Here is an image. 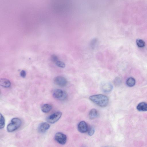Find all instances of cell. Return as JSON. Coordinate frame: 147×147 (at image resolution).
Here are the masks:
<instances>
[{
    "instance_id": "14",
    "label": "cell",
    "mask_w": 147,
    "mask_h": 147,
    "mask_svg": "<svg viewBox=\"0 0 147 147\" xmlns=\"http://www.w3.org/2000/svg\"><path fill=\"white\" fill-rule=\"evenodd\" d=\"M126 83L128 86L130 87H132L135 85L136 80L134 78L130 77L127 79Z\"/></svg>"
},
{
    "instance_id": "2",
    "label": "cell",
    "mask_w": 147,
    "mask_h": 147,
    "mask_svg": "<svg viewBox=\"0 0 147 147\" xmlns=\"http://www.w3.org/2000/svg\"><path fill=\"white\" fill-rule=\"evenodd\" d=\"M53 96L55 99L60 101H64L67 97V94L65 91L59 89H55L53 91Z\"/></svg>"
},
{
    "instance_id": "9",
    "label": "cell",
    "mask_w": 147,
    "mask_h": 147,
    "mask_svg": "<svg viewBox=\"0 0 147 147\" xmlns=\"http://www.w3.org/2000/svg\"><path fill=\"white\" fill-rule=\"evenodd\" d=\"M17 123L13 121H11V123L9 124L7 127V130L9 132H12L15 131L19 128Z\"/></svg>"
},
{
    "instance_id": "19",
    "label": "cell",
    "mask_w": 147,
    "mask_h": 147,
    "mask_svg": "<svg viewBox=\"0 0 147 147\" xmlns=\"http://www.w3.org/2000/svg\"><path fill=\"white\" fill-rule=\"evenodd\" d=\"M121 83V80L119 77L116 78L114 80V83L116 86H118L120 85Z\"/></svg>"
},
{
    "instance_id": "12",
    "label": "cell",
    "mask_w": 147,
    "mask_h": 147,
    "mask_svg": "<svg viewBox=\"0 0 147 147\" xmlns=\"http://www.w3.org/2000/svg\"><path fill=\"white\" fill-rule=\"evenodd\" d=\"M137 110L141 112L147 111V103L145 102L139 103L137 107Z\"/></svg>"
},
{
    "instance_id": "10",
    "label": "cell",
    "mask_w": 147,
    "mask_h": 147,
    "mask_svg": "<svg viewBox=\"0 0 147 147\" xmlns=\"http://www.w3.org/2000/svg\"><path fill=\"white\" fill-rule=\"evenodd\" d=\"M0 85L6 88L10 87L11 85V83L9 80L6 78H1L0 80Z\"/></svg>"
},
{
    "instance_id": "17",
    "label": "cell",
    "mask_w": 147,
    "mask_h": 147,
    "mask_svg": "<svg viewBox=\"0 0 147 147\" xmlns=\"http://www.w3.org/2000/svg\"><path fill=\"white\" fill-rule=\"evenodd\" d=\"M55 64L59 67L63 68L65 67V64L63 62L61 61L58 60L55 63Z\"/></svg>"
},
{
    "instance_id": "16",
    "label": "cell",
    "mask_w": 147,
    "mask_h": 147,
    "mask_svg": "<svg viewBox=\"0 0 147 147\" xmlns=\"http://www.w3.org/2000/svg\"><path fill=\"white\" fill-rule=\"evenodd\" d=\"M136 43L138 47L140 48L144 47L145 46V42L141 39H138L136 41Z\"/></svg>"
},
{
    "instance_id": "11",
    "label": "cell",
    "mask_w": 147,
    "mask_h": 147,
    "mask_svg": "<svg viewBox=\"0 0 147 147\" xmlns=\"http://www.w3.org/2000/svg\"><path fill=\"white\" fill-rule=\"evenodd\" d=\"M52 108V105L48 104H44L41 107V110L42 112L46 113L49 112Z\"/></svg>"
},
{
    "instance_id": "21",
    "label": "cell",
    "mask_w": 147,
    "mask_h": 147,
    "mask_svg": "<svg viewBox=\"0 0 147 147\" xmlns=\"http://www.w3.org/2000/svg\"><path fill=\"white\" fill-rule=\"evenodd\" d=\"M21 76L23 78H25L26 76V71L24 70L21 71L20 73Z\"/></svg>"
},
{
    "instance_id": "6",
    "label": "cell",
    "mask_w": 147,
    "mask_h": 147,
    "mask_svg": "<svg viewBox=\"0 0 147 147\" xmlns=\"http://www.w3.org/2000/svg\"><path fill=\"white\" fill-rule=\"evenodd\" d=\"M50 127V125L48 123L42 122L39 125L38 130L40 133H44L49 129Z\"/></svg>"
},
{
    "instance_id": "4",
    "label": "cell",
    "mask_w": 147,
    "mask_h": 147,
    "mask_svg": "<svg viewBox=\"0 0 147 147\" xmlns=\"http://www.w3.org/2000/svg\"><path fill=\"white\" fill-rule=\"evenodd\" d=\"M55 139L59 144L64 145L67 141V137L65 134L62 132H58L55 134Z\"/></svg>"
},
{
    "instance_id": "18",
    "label": "cell",
    "mask_w": 147,
    "mask_h": 147,
    "mask_svg": "<svg viewBox=\"0 0 147 147\" xmlns=\"http://www.w3.org/2000/svg\"><path fill=\"white\" fill-rule=\"evenodd\" d=\"M88 134L89 136H92L94 135L95 132L94 128L93 127H90L88 129Z\"/></svg>"
},
{
    "instance_id": "20",
    "label": "cell",
    "mask_w": 147,
    "mask_h": 147,
    "mask_svg": "<svg viewBox=\"0 0 147 147\" xmlns=\"http://www.w3.org/2000/svg\"><path fill=\"white\" fill-rule=\"evenodd\" d=\"M51 60L53 62L56 63L59 60L58 58L56 55H51Z\"/></svg>"
},
{
    "instance_id": "13",
    "label": "cell",
    "mask_w": 147,
    "mask_h": 147,
    "mask_svg": "<svg viewBox=\"0 0 147 147\" xmlns=\"http://www.w3.org/2000/svg\"><path fill=\"white\" fill-rule=\"evenodd\" d=\"M89 118L91 120L95 119L98 116L97 111L96 109H92L89 112Z\"/></svg>"
},
{
    "instance_id": "8",
    "label": "cell",
    "mask_w": 147,
    "mask_h": 147,
    "mask_svg": "<svg viewBox=\"0 0 147 147\" xmlns=\"http://www.w3.org/2000/svg\"><path fill=\"white\" fill-rule=\"evenodd\" d=\"M113 89L112 85L109 82H105L101 85V89L104 93H110L112 91Z\"/></svg>"
},
{
    "instance_id": "3",
    "label": "cell",
    "mask_w": 147,
    "mask_h": 147,
    "mask_svg": "<svg viewBox=\"0 0 147 147\" xmlns=\"http://www.w3.org/2000/svg\"><path fill=\"white\" fill-rule=\"evenodd\" d=\"M62 113L60 112H57L51 114L47 118L46 120L48 123H54L58 121L61 117Z\"/></svg>"
},
{
    "instance_id": "5",
    "label": "cell",
    "mask_w": 147,
    "mask_h": 147,
    "mask_svg": "<svg viewBox=\"0 0 147 147\" xmlns=\"http://www.w3.org/2000/svg\"><path fill=\"white\" fill-rule=\"evenodd\" d=\"M54 82L57 85L61 87H64L67 85V81L66 78L63 76H58L54 79Z\"/></svg>"
},
{
    "instance_id": "15",
    "label": "cell",
    "mask_w": 147,
    "mask_h": 147,
    "mask_svg": "<svg viewBox=\"0 0 147 147\" xmlns=\"http://www.w3.org/2000/svg\"><path fill=\"white\" fill-rule=\"evenodd\" d=\"M0 128L3 129L4 128L5 124V119L3 116L0 114Z\"/></svg>"
},
{
    "instance_id": "22",
    "label": "cell",
    "mask_w": 147,
    "mask_h": 147,
    "mask_svg": "<svg viewBox=\"0 0 147 147\" xmlns=\"http://www.w3.org/2000/svg\"><path fill=\"white\" fill-rule=\"evenodd\" d=\"M97 42V40L96 39H93V40L91 41V46L92 48H94L95 46V45L96 44Z\"/></svg>"
},
{
    "instance_id": "7",
    "label": "cell",
    "mask_w": 147,
    "mask_h": 147,
    "mask_svg": "<svg viewBox=\"0 0 147 147\" xmlns=\"http://www.w3.org/2000/svg\"><path fill=\"white\" fill-rule=\"evenodd\" d=\"M78 129L80 132L84 133L88 131V127L85 121H82L79 123L78 126Z\"/></svg>"
},
{
    "instance_id": "1",
    "label": "cell",
    "mask_w": 147,
    "mask_h": 147,
    "mask_svg": "<svg viewBox=\"0 0 147 147\" xmlns=\"http://www.w3.org/2000/svg\"><path fill=\"white\" fill-rule=\"evenodd\" d=\"M89 99L93 103L101 107H105L107 106L109 102L108 97L102 94L91 96L90 97Z\"/></svg>"
}]
</instances>
